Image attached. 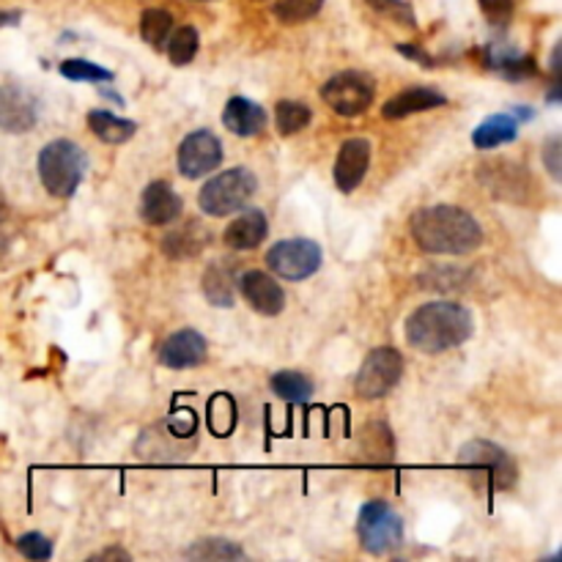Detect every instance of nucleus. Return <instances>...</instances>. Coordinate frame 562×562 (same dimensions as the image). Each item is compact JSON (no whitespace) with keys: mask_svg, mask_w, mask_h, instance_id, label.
<instances>
[{"mask_svg":"<svg viewBox=\"0 0 562 562\" xmlns=\"http://www.w3.org/2000/svg\"><path fill=\"white\" fill-rule=\"evenodd\" d=\"M412 237L420 250L434 255L472 253L483 242L478 220L458 206H425L414 211Z\"/></svg>","mask_w":562,"mask_h":562,"instance_id":"nucleus-1","label":"nucleus"},{"mask_svg":"<svg viewBox=\"0 0 562 562\" xmlns=\"http://www.w3.org/2000/svg\"><path fill=\"white\" fill-rule=\"evenodd\" d=\"M474 332V319L458 302H428L406 321V341L423 354H441L467 343Z\"/></svg>","mask_w":562,"mask_h":562,"instance_id":"nucleus-2","label":"nucleus"},{"mask_svg":"<svg viewBox=\"0 0 562 562\" xmlns=\"http://www.w3.org/2000/svg\"><path fill=\"white\" fill-rule=\"evenodd\" d=\"M85 168H89V157H85V151L74 140H53L39 154L42 184L56 198L74 195V190L85 179Z\"/></svg>","mask_w":562,"mask_h":562,"instance_id":"nucleus-3","label":"nucleus"},{"mask_svg":"<svg viewBox=\"0 0 562 562\" xmlns=\"http://www.w3.org/2000/svg\"><path fill=\"white\" fill-rule=\"evenodd\" d=\"M259 190V179L248 168H231V171L217 173L211 182L204 184L198 195V204L206 215L211 217H228L233 211L244 209L248 200L253 198Z\"/></svg>","mask_w":562,"mask_h":562,"instance_id":"nucleus-4","label":"nucleus"},{"mask_svg":"<svg viewBox=\"0 0 562 562\" xmlns=\"http://www.w3.org/2000/svg\"><path fill=\"white\" fill-rule=\"evenodd\" d=\"M359 543L370 554H390L403 543V521L387 502H368L359 511Z\"/></svg>","mask_w":562,"mask_h":562,"instance_id":"nucleus-5","label":"nucleus"},{"mask_svg":"<svg viewBox=\"0 0 562 562\" xmlns=\"http://www.w3.org/2000/svg\"><path fill=\"white\" fill-rule=\"evenodd\" d=\"M374 80L363 72H341L330 78L321 89V100L343 118L363 116L374 105Z\"/></svg>","mask_w":562,"mask_h":562,"instance_id":"nucleus-6","label":"nucleus"},{"mask_svg":"<svg viewBox=\"0 0 562 562\" xmlns=\"http://www.w3.org/2000/svg\"><path fill=\"white\" fill-rule=\"evenodd\" d=\"M403 376V357L395 348H374V352L365 357L363 368H359L357 381H354V392L365 401H376V398H385L392 387L401 381Z\"/></svg>","mask_w":562,"mask_h":562,"instance_id":"nucleus-7","label":"nucleus"},{"mask_svg":"<svg viewBox=\"0 0 562 562\" xmlns=\"http://www.w3.org/2000/svg\"><path fill=\"white\" fill-rule=\"evenodd\" d=\"M458 463L472 469V472H485L491 489H513L518 480V469L513 458L502 447L483 439L467 441L458 452Z\"/></svg>","mask_w":562,"mask_h":562,"instance_id":"nucleus-8","label":"nucleus"},{"mask_svg":"<svg viewBox=\"0 0 562 562\" xmlns=\"http://www.w3.org/2000/svg\"><path fill=\"white\" fill-rule=\"evenodd\" d=\"M266 266L286 280H308L321 269V248L310 239H286L266 253Z\"/></svg>","mask_w":562,"mask_h":562,"instance_id":"nucleus-9","label":"nucleus"},{"mask_svg":"<svg viewBox=\"0 0 562 562\" xmlns=\"http://www.w3.org/2000/svg\"><path fill=\"white\" fill-rule=\"evenodd\" d=\"M222 162V144L209 129L187 135L179 146V171L184 179H204Z\"/></svg>","mask_w":562,"mask_h":562,"instance_id":"nucleus-10","label":"nucleus"},{"mask_svg":"<svg viewBox=\"0 0 562 562\" xmlns=\"http://www.w3.org/2000/svg\"><path fill=\"white\" fill-rule=\"evenodd\" d=\"M39 102L23 85H0V129L9 135H23L36 127Z\"/></svg>","mask_w":562,"mask_h":562,"instance_id":"nucleus-11","label":"nucleus"},{"mask_svg":"<svg viewBox=\"0 0 562 562\" xmlns=\"http://www.w3.org/2000/svg\"><path fill=\"white\" fill-rule=\"evenodd\" d=\"M239 291L248 299L250 308L261 316H277L286 308V291L272 275L259 269H250L239 277Z\"/></svg>","mask_w":562,"mask_h":562,"instance_id":"nucleus-12","label":"nucleus"},{"mask_svg":"<svg viewBox=\"0 0 562 562\" xmlns=\"http://www.w3.org/2000/svg\"><path fill=\"white\" fill-rule=\"evenodd\" d=\"M206 337L195 330H179L162 343L160 348V365L171 370H184V368H195L206 359Z\"/></svg>","mask_w":562,"mask_h":562,"instance_id":"nucleus-13","label":"nucleus"},{"mask_svg":"<svg viewBox=\"0 0 562 562\" xmlns=\"http://www.w3.org/2000/svg\"><path fill=\"white\" fill-rule=\"evenodd\" d=\"M370 165V144L365 138H352L341 146L335 160V184L341 193H354Z\"/></svg>","mask_w":562,"mask_h":562,"instance_id":"nucleus-14","label":"nucleus"},{"mask_svg":"<svg viewBox=\"0 0 562 562\" xmlns=\"http://www.w3.org/2000/svg\"><path fill=\"white\" fill-rule=\"evenodd\" d=\"M182 215V198L176 195V190L168 182H151L144 190V198H140V217H144L146 226H171L173 220H179Z\"/></svg>","mask_w":562,"mask_h":562,"instance_id":"nucleus-15","label":"nucleus"},{"mask_svg":"<svg viewBox=\"0 0 562 562\" xmlns=\"http://www.w3.org/2000/svg\"><path fill=\"white\" fill-rule=\"evenodd\" d=\"M222 124L239 138H255L266 127V111L244 96H231L222 111Z\"/></svg>","mask_w":562,"mask_h":562,"instance_id":"nucleus-16","label":"nucleus"},{"mask_svg":"<svg viewBox=\"0 0 562 562\" xmlns=\"http://www.w3.org/2000/svg\"><path fill=\"white\" fill-rule=\"evenodd\" d=\"M447 105L445 96L434 89H409L401 91V94L392 96L390 102H385L381 107V116L390 118V122H398V118H406L414 116V113H423V111H434V107Z\"/></svg>","mask_w":562,"mask_h":562,"instance_id":"nucleus-17","label":"nucleus"},{"mask_svg":"<svg viewBox=\"0 0 562 562\" xmlns=\"http://www.w3.org/2000/svg\"><path fill=\"white\" fill-rule=\"evenodd\" d=\"M269 233L266 217L259 209H248L233 217L231 226L226 228V244L231 250H255Z\"/></svg>","mask_w":562,"mask_h":562,"instance_id":"nucleus-18","label":"nucleus"},{"mask_svg":"<svg viewBox=\"0 0 562 562\" xmlns=\"http://www.w3.org/2000/svg\"><path fill=\"white\" fill-rule=\"evenodd\" d=\"M209 244V231L200 222H187V226L176 228L162 242V253L168 259H198Z\"/></svg>","mask_w":562,"mask_h":562,"instance_id":"nucleus-19","label":"nucleus"},{"mask_svg":"<svg viewBox=\"0 0 562 562\" xmlns=\"http://www.w3.org/2000/svg\"><path fill=\"white\" fill-rule=\"evenodd\" d=\"M204 294L215 308H233V299H237V277H233V266L228 261H215L204 272Z\"/></svg>","mask_w":562,"mask_h":562,"instance_id":"nucleus-20","label":"nucleus"},{"mask_svg":"<svg viewBox=\"0 0 562 562\" xmlns=\"http://www.w3.org/2000/svg\"><path fill=\"white\" fill-rule=\"evenodd\" d=\"M518 138V122L507 113H500V116H489L478 129L472 133V146L474 149H496V146L513 144Z\"/></svg>","mask_w":562,"mask_h":562,"instance_id":"nucleus-21","label":"nucleus"},{"mask_svg":"<svg viewBox=\"0 0 562 562\" xmlns=\"http://www.w3.org/2000/svg\"><path fill=\"white\" fill-rule=\"evenodd\" d=\"M89 127H91V133H94L96 138L102 140V144H111V146L127 144V140L133 138L135 133H138L135 122L118 118V116H113V113H107V111H91L89 113Z\"/></svg>","mask_w":562,"mask_h":562,"instance_id":"nucleus-22","label":"nucleus"},{"mask_svg":"<svg viewBox=\"0 0 562 562\" xmlns=\"http://www.w3.org/2000/svg\"><path fill=\"white\" fill-rule=\"evenodd\" d=\"M489 64L507 78L511 83H518V80H527L538 74V67L529 56H518V53H507V50H489Z\"/></svg>","mask_w":562,"mask_h":562,"instance_id":"nucleus-23","label":"nucleus"},{"mask_svg":"<svg viewBox=\"0 0 562 562\" xmlns=\"http://www.w3.org/2000/svg\"><path fill=\"white\" fill-rule=\"evenodd\" d=\"M272 392L288 403H308L313 398V385L297 370H280L272 376Z\"/></svg>","mask_w":562,"mask_h":562,"instance_id":"nucleus-24","label":"nucleus"},{"mask_svg":"<svg viewBox=\"0 0 562 562\" xmlns=\"http://www.w3.org/2000/svg\"><path fill=\"white\" fill-rule=\"evenodd\" d=\"M310 118H313V113H310V107L305 105V102H297V100L277 102L275 124H277V133L280 135L302 133V129H308Z\"/></svg>","mask_w":562,"mask_h":562,"instance_id":"nucleus-25","label":"nucleus"},{"mask_svg":"<svg viewBox=\"0 0 562 562\" xmlns=\"http://www.w3.org/2000/svg\"><path fill=\"white\" fill-rule=\"evenodd\" d=\"M173 31V14L168 9H146L140 14V36L151 47H162Z\"/></svg>","mask_w":562,"mask_h":562,"instance_id":"nucleus-26","label":"nucleus"},{"mask_svg":"<svg viewBox=\"0 0 562 562\" xmlns=\"http://www.w3.org/2000/svg\"><path fill=\"white\" fill-rule=\"evenodd\" d=\"M184 554H187L190 560H244L242 546L231 543V540L226 538H204L195 546H190Z\"/></svg>","mask_w":562,"mask_h":562,"instance_id":"nucleus-27","label":"nucleus"},{"mask_svg":"<svg viewBox=\"0 0 562 562\" xmlns=\"http://www.w3.org/2000/svg\"><path fill=\"white\" fill-rule=\"evenodd\" d=\"M324 7V0H277L272 14H275L280 23L286 25H299V23H308L313 20L316 14L321 12Z\"/></svg>","mask_w":562,"mask_h":562,"instance_id":"nucleus-28","label":"nucleus"},{"mask_svg":"<svg viewBox=\"0 0 562 562\" xmlns=\"http://www.w3.org/2000/svg\"><path fill=\"white\" fill-rule=\"evenodd\" d=\"M198 31L184 25V28H179L176 34H171V39H168V58H171L176 67H184V64H190L198 56Z\"/></svg>","mask_w":562,"mask_h":562,"instance_id":"nucleus-29","label":"nucleus"},{"mask_svg":"<svg viewBox=\"0 0 562 562\" xmlns=\"http://www.w3.org/2000/svg\"><path fill=\"white\" fill-rule=\"evenodd\" d=\"M61 74L74 83H111L113 72L111 69H102L96 64L83 61V58H69L61 64Z\"/></svg>","mask_w":562,"mask_h":562,"instance_id":"nucleus-30","label":"nucleus"},{"mask_svg":"<svg viewBox=\"0 0 562 562\" xmlns=\"http://www.w3.org/2000/svg\"><path fill=\"white\" fill-rule=\"evenodd\" d=\"M463 280H467V272L456 269V266H436V269L420 275V286L434 288V291H452V288L458 291Z\"/></svg>","mask_w":562,"mask_h":562,"instance_id":"nucleus-31","label":"nucleus"},{"mask_svg":"<svg viewBox=\"0 0 562 562\" xmlns=\"http://www.w3.org/2000/svg\"><path fill=\"white\" fill-rule=\"evenodd\" d=\"M365 3H368L374 12L385 14V18L395 20V23L406 25V28H414V25H417L414 23L412 7H409L406 0H365Z\"/></svg>","mask_w":562,"mask_h":562,"instance_id":"nucleus-32","label":"nucleus"},{"mask_svg":"<svg viewBox=\"0 0 562 562\" xmlns=\"http://www.w3.org/2000/svg\"><path fill=\"white\" fill-rule=\"evenodd\" d=\"M18 551L28 560H50L53 557V540H47L42 532H25L18 538Z\"/></svg>","mask_w":562,"mask_h":562,"instance_id":"nucleus-33","label":"nucleus"},{"mask_svg":"<svg viewBox=\"0 0 562 562\" xmlns=\"http://www.w3.org/2000/svg\"><path fill=\"white\" fill-rule=\"evenodd\" d=\"M480 9H483V14L489 18V23L494 25H505L511 23L513 18V0H480Z\"/></svg>","mask_w":562,"mask_h":562,"instance_id":"nucleus-34","label":"nucleus"},{"mask_svg":"<svg viewBox=\"0 0 562 562\" xmlns=\"http://www.w3.org/2000/svg\"><path fill=\"white\" fill-rule=\"evenodd\" d=\"M543 162H546V168H549L551 179H560L562 176V173H560V168H562V162H560V138H551L549 144H546Z\"/></svg>","mask_w":562,"mask_h":562,"instance_id":"nucleus-35","label":"nucleus"},{"mask_svg":"<svg viewBox=\"0 0 562 562\" xmlns=\"http://www.w3.org/2000/svg\"><path fill=\"white\" fill-rule=\"evenodd\" d=\"M91 562H96V560H133V554H129V551H124V549H105V551H96V554H91L89 557Z\"/></svg>","mask_w":562,"mask_h":562,"instance_id":"nucleus-36","label":"nucleus"},{"mask_svg":"<svg viewBox=\"0 0 562 562\" xmlns=\"http://www.w3.org/2000/svg\"><path fill=\"white\" fill-rule=\"evenodd\" d=\"M398 50H401L403 56H414V61H420V64H423V67H431V58L425 56V53H420L417 47H412V45H398Z\"/></svg>","mask_w":562,"mask_h":562,"instance_id":"nucleus-37","label":"nucleus"},{"mask_svg":"<svg viewBox=\"0 0 562 562\" xmlns=\"http://www.w3.org/2000/svg\"><path fill=\"white\" fill-rule=\"evenodd\" d=\"M23 20L20 12H0V28H7V25H18Z\"/></svg>","mask_w":562,"mask_h":562,"instance_id":"nucleus-38","label":"nucleus"}]
</instances>
